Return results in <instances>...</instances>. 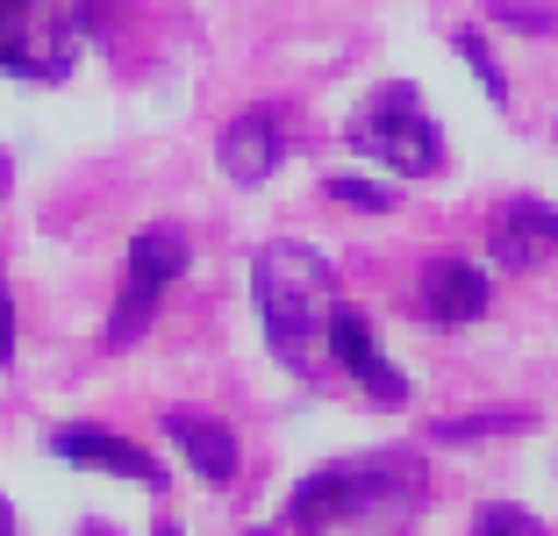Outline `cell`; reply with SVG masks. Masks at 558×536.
Returning <instances> with one entry per match:
<instances>
[{
    "label": "cell",
    "mask_w": 558,
    "mask_h": 536,
    "mask_svg": "<svg viewBox=\"0 0 558 536\" xmlns=\"http://www.w3.org/2000/svg\"><path fill=\"white\" fill-rule=\"evenodd\" d=\"M186 272V236L180 229H144L130 244V272H122V301L108 315V343H136L144 322L158 315V293Z\"/></svg>",
    "instance_id": "5b68a950"
},
{
    "label": "cell",
    "mask_w": 558,
    "mask_h": 536,
    "mask_svg": "<svg viewBox=\"0 0 558 536\" xmlns=\"http://www.w3.org/2000/svg\"><path fill=\"white\" fill-rule=\"evenodd\" d=\"M215 158H222V172H230L236 186H265V179L287 165V122H279V108L236 114L230 130H222V144H215Z\"/></svg>",
    "instance_id": "8992f818"
},
{
    "label": "cell",
    "mask_w": 558,
    "mask_h": 536,
    "mask_svg": "<svg viewBox=\"0 0 558 536\" xmlns=\"http://www.w3.org/2000/svg\"><path fill=\"white\" fill-rule=\"evenodd\" d=\"M80 58V29L58 0H0V72L65 80Z\"/></svg>",
    "instance_id": "277c9868"
},
{
    "label": "cell",
    "mask_w": 558,
    "mask_h": 536,
    "mask_svg": "<svg viewBox=\"0 0 558 536\" xmlns=\"http://www.w3.org/2000/svg\"><path fill=\"white\" fill-rule=\"evenodd\" d=\"M15 357V301H8V279H0V365Z\"/></svg>",
    "instance_id": "e0dca14e"
},
{
    "label": "cell",
    "mask_w": 558,
    "mask_h": 536,
    "mask_svg": "<svg viewBox=\"0 0 558 536\" xmlns=\"http://www.w3.org/2000/svg\"><path fill=\"white\" fill-rule=\"evenodd\" d=\"M473 522H480V529H509V536H530V529H544V522L530 515V508H509V501H487Z\"/></svg>",
    "instance_id": "2e32d148"
},
{
    "label": "cell",
    "mask_w": 558,
    "mask_h": 536,
    "mask_svg": "<svg viewBox=\"0 0 558 536\" xmlns=\"http://www.w3.org/2000/svg\"><path fill=\"white\" fill-rule=\"evenodd\" d=\"M0 529H15V508H8V501H0Z\"/></svg>",
    "instance_id": "ac0fdd59"
},
{
    "label": "cell",
    "mask_w": 558,
    "mask_h": 536,
    "mask_svg": "<svg viewBox=\"0 0 558 536\" xmlns=\"http://www.w3.org/2000/svg\"><path fill=\"white\" fill-rule=\"evenodd\" d=\"M50 451L72 458V465H94V472H116V479H136V487H150V494L165 487L158 458H150L144 443L116 437V429H58V437H50Z\"/></svg>",
    "instance_id": "52a82bcc"
},
{
    "label": "cell",
    "mask_w": 558,
    "mask_h": 536,
    "mask_svg": "<svg viewBox=\"0 0 558 536\" xmlns=\"http://www.w3.org/2000/svg\"><path fill=\"white\" fill-rule=\"evenodd\" d=\"M494 22H509V29L544 36V29H558V8H523V0H494Z\"/></svg>",
    "instance_id": "9a60e30c"
},
{
    "label": "cell",
    "mask_w": 558,
    "mask_h": 536,
    "mask_svg": "<svg viewBox=\"0 0 558 536\" xmlns=\"http://www.w3.org/2000/svg\"><path fill=\"white\" fill-rule=\"evenodd\" d=\"M459 58H465V65L480 72V86H487V100H509V80H501V65L487 58V44H480L473 29H459Z\"/></svg>",
    "instance_id": "5bb4252c"
},
{
    "label": "cell",
    "mask_w": 558,
    "mask_h": 536,
    "mask_svg": "<svg viewBox=\"0 0 558 536\" xmlns=\"http://www.w3.org/2000/svg\"><path fill=\"white\" fill-rule=\"evenodd\" d=\"M544 251H558V208H544V200H509V208L494 215V258L501 265H537Z\"/></svg>",
    "instance_id": "8fae6325"
},
{
    "label": "cell",
    "mask_w": 558,
    "mask_h": 536,
    "mask_svg": "<svg viewBox=\"0 0 558 536\" xmlns=\"http://www.w3.org/2000/svg\"><path fill=\"white\" fill-rule=\"evenodd\" d=\"M429 501L423 458L415 451H373V458H344V465L308 472L287 501V529H329V522H387V515H415Z\"/></svg>",
    "instance_id": "7a4b0ae2"
},
{
    "label": "cell",
    "mask_w": 558,
    "mask_h": 536,
    "mask_svg": "<svg viewBox=\"0 0 558 536\" xmlns=\"http://www.w3.org/2000/svg\"><path fill=\"white\" fill-rule=\"evenodd\" d=\"M251 293H258V322H265L272 357L287 373L315 379L329 351V315H337V272L308 244L279 236V244H265L251 258Z\"/></svg>",
    "instance_id": "6da1fadb"
},
{
    "label": "cell",
    "mask_w": 558,
    "mask_h": 536,
    "mask_svg": "<svg viewBox=\"0 0 558 536\" xmlns=\"http://www.w3.org/2000/svg\"><path fill=\"white\" fill-rule=\"evenodd\" d=\"M329 357L344 365L351 379H359L365 393H379V401H409V379L387 365V351H379V337L365 329V315H329Z\"/></svg>",
    "instance_id": "ba28073f"
},
{
    "label": "cell",
    "mask_w": 558,
    "mask_h": 536,
    "mask_svg": "<svg viewBox=\"0 0 558 536\" xmlns=\"http://www.w3.org/2000/svg\"><path fill=\"white\" fill-rule=\"evenodd\" d=\"M351 150H365V158H379L387 172L401 179H429L444 165V136L437 122L423 114V100H415V86H379L373 100H365V114L351 122Z\"/></svg>",
    "instance_id": "3957f363"
},
{
    "label": "cell",
    "mask_w": 558,
    "mask_h": 536,
    "mask_svg": "<svg viewBox=\"0 0 558 536\" xmlns=\"http://www.w3.org/2000/svg\"><path fill=\"white\" fill-rule=\"evenodd\" d=\"M509 429H530V407H480L465 423H437L444 443H473V437H509Z\"/></svg>",
    "instance_id": "7c38bea8"
},
{
    "label": "cell",
    "mask_w": 558,
    "mask_h": 536,
    "mask_svg": "<svg viewBox=\"0 0 558 536\" xmlns=\"http://www.w3.org/2000/svg\"><path fill=\"white\" fill-rule=\"evenodd\" d=\"M165 437L180 443L186 465H194L208 487H230V479H236V437L215 423V415H201V407H172V415H165Z\"/></svg>",
    "instance_id": "30bf717a"
},
{
    "label": "cell",
    "mask_w": 558,
    "mask_h": 536,
    "mask_svg": "<svg viewBox=\"0 0 558 536\" xmlns=\"http://www.w3.org/2000/svg\"><path fill=\"white\" fill-rule=\"evenodd\" d=\"M487 272L480 265H465V258H437L423 272V315L437 329H465V322H480L487 315Z\"/></svg>",
    "instance_id": "9c48e42d"
},
{
    "label": "cell",
    "mask_w": 558,
    "mask_h": 536,
    "mask_svg": "<svg viewBox=\"0 0 558 536\" xmlns=\"http://www.w3.org/2000/svg\"><path fill=\"white\" fill-rule=\"evenodd\" d=\"M329 200H344V208H373V215H387L395 208V186H373V179H329Z\"/></svg>",
    "instance_id": "4fadbf2b"
}]
</instances>
